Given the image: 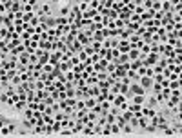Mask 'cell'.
<instances>
[{
  "mask_svg": "<svg viewBox=\"0 0 182 138\" xmlns=\"http://www.w3.org/2000/svg\"><path fill=\"white\" fill-rule=\"evenodd\" d=\"M131 91L135 93V95H144V87H140V86H131Z\"/></svg>",
  "mask_w": 182,
  "mask_h": 138,
  "instance_id": "cell-1",
  "label": "cell"
},
{
  "mask_svg": "<svg viewBox=\"0 0 182 138\" xmlns=\"http://www.w3.org/2000/svg\"><path fill=\"white\" fill-rule=\"evenodd\" d=\"M142 86H144V87H149V86H151V80H149V78H142Z\"/></svg>",
  "mask_w": 182,
  "mask_h": 138,
  "instance_id": "cell-2",
  "label": "cell"
}]
</instances>
